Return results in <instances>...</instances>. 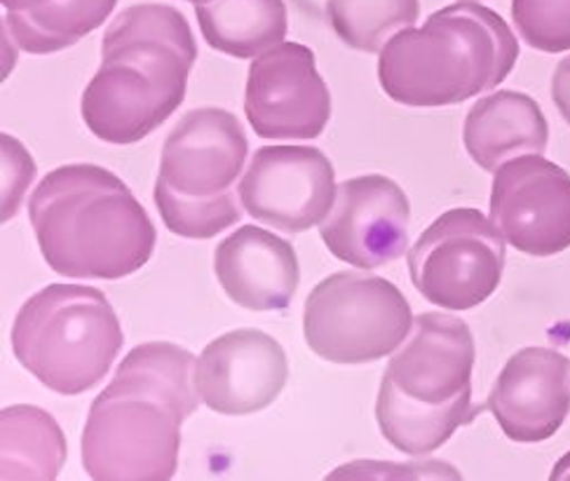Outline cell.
<instances>
[{"label":"cell","instance_id":"1","mask_svg":"<svg viewBox=\"0 0 570 481\" xmlns=\"http://www.w3.org/2000/svg\"><path fill=\"white\" fill-rule=\"evenodd\" d=\"M195 357L167 341L141 343L92 402L82 465L97 481H167L177 474L181 425L200 404Z\"/></svg>","mask_w":570,"mask_h":481},{"label":"cell","instance_id":"2","mask_svg":"<svg viewBox=\"0 0 570 481\" xmlns=\"http://www.w3.org/2000/svg\"><path fill=\"white\" fill-rule=\"evenodd\" d=\"M197 46L186 17L171 6L122 10L101 40V67L85 87L80 114L108 144H137L186 99Z\"/></svg>","mask_w":570,"mask_h":481},{"label":"cell","instance_id":"3","mask_svg":"<svg viewBox=\"0 0 570 481\" xmlns=\"http://www.w3.org/2000/svg\"><path fill=\"white\" fill-rule=\"evenodd\" d=\"M29 218L46 264L73 279H122L156 249V226L129 186L99 165H61L38 184Z\"/></svg>","mask_w":570,"mask_h":481},{"label":"cell","instance_id":"4","mask_svg":"<svg viewBox=\"0 0 570 481\" xmlns=\"http://www.w3.org/2000/svg\"><path fill=\"white\" fill-rule=\"evenodd\" d=\"M519 59L508 21L474 0H460L404 29L379 57V82L397 104L436 108L495 90Z\"/></svg>","mask_w":570,"mask_h":481},{"label":"cell","instance_id":"5","mask_svg":"<svg viewBox=\"0 0 570 481\" xmlns=\"http://www.w3.org/2000/svg\"><path fill=\"white\" fill-rule=\"evenodd\" d=\"M474 357L463 320L446 313L413 320V336L390 360L376 400L379 428L394 449L428 455L487 409L472 406Z\"/></svg>","mask_w":570,"mask_h":481},{"label":"cell","instance_id":"6","mask_svg":"<svg viewBox=\"0 0 570 481\" xmlns=\"http://www.w3.org/2000/svg\"><path fill=\"white\" fill-rule=\"evenodd\" d=\"M249 141L226 108H195L169 132L153 200L169 233L209 239L243 218L235 181L245 169Z\"/></svg>","mask_w":570,"mask_h":481},{"label":"cell","instance_id":"7","mask_svg":"<svg viewBox=\"0 0 570 481\" xmlns=\"http://www.w3.org/2000/svg\"><path fill=\"white\" fill-rule=\"evenodd\" d=\"M10 338L19 364L63 397L101 383L125 343L114 305L85 284H50L33 294Z\"/></svg>","mask_w":570,"mask_h":481},{"label":"cell","instance_id":"8","mask_svg":"<svg viewBox=\"0 0 570 481\" xmlns=\"http://www.w3.org/2000/svg\"><path fill=\"white\" fill-rule=\"evenodd\" d=\"M411 326L404 294L385 277L355 271L324 277L303 308L305 343L334 364L379 362L406 341Z\"/></svg>","mask_w":570,"mask_h":481},{"label":"cell","instance_id":"9","mask_svg":"<svg viewBox=\"0 0 570 481\" xmlns=\"http://www.w3.org/2000/svg\"><path fill=\"white\" fill-rule=\"evenodd\" d=\"M505 237L479 209L444 212L415 239L409 273L419 294L446 311H470L493 296L505 271Z\"/></svg>","mask_w":570,"mask_h":481},{"label":"cell","instance_id":"10","mask_svg":"<svg viewBox=\"0 0 570 481\" xmlns=\"http://www.w3.org/2000/svg\"><path fill=\"white\" fill-rule=\"evenodd\" d=\"M239 203L258 224L282 233L322 226L336 200V171L320 148L263 146L239 181Z\"/></svg>","mask_w":570,"mask_h":481},{"label":"cell","instance_id":"11","mask_svg":"<svg viewBox=\"0 0 570 481\" xmlns=\"http://www.w3.org/2000/svg\"><path fill=\"white\" fill-rule=\"evenodd\" d=\"M245 114L261 139H317L332 118V95L315 52L301 42H279L256 57L247 76Z\"/></svg>","mask_w":570,"mask_h":481},{"label":"cell","instance_id":"12","mask_svg":"<svg viewBox=\"0 0 570 481\" xmlns=\"http://www.w3.org/2000/svg\"><path fill=\"white\" fill-rule=\"evenodd\" d=\"M491 222L529 256H554L570 247V174L542 156L502 165L491 188Z\"/></svg>","mask_w":570,"mask_h":481},{"label":"cell","instance_id":"13","mask_svg":"<svg viewBox=\"0 0 570 481\" xmlns=\"http://www.w3.org/2000/svg\"><path fill=\"white\" fill-rule=\"evenodd\" d=\"M409 224L411 205L402 186L383 174H368L338 184L320 235L343 264L374 271L404 256Z\"/></svg>","mask_w":570,"mask_h":481},{"label":"cell","instance_id":"14","mask_svg":"<svg viewBox=\"0 0 570 481\" xmlns=\"http://www.w3.org/2000/svg\"><path fill=\"white\" fill-rule=\"evenodd\" d=\"M289 379L284 347L261 330H235L214 338L195 360L193 381L200 400L222 415L268 409Z\"/></svg>","mask_w":570,"mask_h":481},{"label":"cell","instance_id":"15","mask_svg":"<svg viewBox=\"0 0 570 481\" xmlns=\"http://www.w3.org/2000/svg\"><path fill=\"white\" fill-rule=\"evenodd\" d=\"M487 409L512 442L554 436L570 413V360L552 347H523L510 357Z\"/></svg>","mask_w":570,"mask_h":481},{"label":"cell","instance_id":"16","mask_svg":"<svg viewBox=\"0 0 570 481\" xmlns=\"http://www.w3.org/2000/svg\"><path fill=\"white\" fill-rule=\"evenodd\" d=\"M214 273L233 303L256 313L289 308L301 282L294 245L258 226L237 228L218 243Z\"/></svg>","mask_w":570,"mask_h":481},{"label":"cell","instance_id":"17","mask_svg":"<svg viewBox=\"0 0 570 481\" xmlns=\"http://www.w3.org/2000/svg\"><path fill=\"white\" fill-rule=\"evenodd\" d=\"M463 141L470 158L487 171L521 156H542L550 141L542 108L514 90L481 97L465 118Z\"/></svg>","mask_w":570,"mask_h":481},{"label":"cell","instance_id":"18","mask_svg":"<svg viewBox=\"0 0 570 481\" xmlns=\"http://www.w3.org/2000/svg\"><path fill=\"white\" fill-rule=\"evenodd\" d=\"M207 46L235 59L266 55L287 36L284 0H212L195 6Z\"/></svg>","mask_w":570,"mask_h":481},{"label":"cell","instance_id":"19","mask_svg":"<svg viewBox=\"0 0 570 481\" xmlns=\"http://www.w3.org/2000/svg\"><path fill=\"white\" fill-rule=\"evenodd\" d=\"M66 463V440L48 411L14 404L0 413V477L52 481Z\"/></svg>","mask_w":570,"mask_h":481},{"label":"cell","instance_id":"20","mask_svg":"<svg viewBox=\"0 0 570 481\" xmlns=\"http://www.w3.org/2000/svg\"><path fill=\"white\" fill-rule=\"evenodd\" d=\"M118 0H50L27 14H6V29L31 55H52L99 29Z\"/></svg>","mask_w":570,"mask_h":481},{"label":"cell","instance_id":"21","mask_svg":"<svg viewBox=\"0 0 570 481\" xmlns=\"http://www.w3.org/2000/svg\"><path fill=\"white\" fill-rule=\"evenodd\" d=\"M421 17L419 0H326V21L347 48L376 55Z\"/></svg>","mask_w":570,"mask_h":481},{"label":"cell","instance_id":"22","mask_svg":"<svg viewBox=\"0 0 570 481\" xmlns=\"http://www.w3.org/2000/svg\"><path fill=\"white\" fill-rule=\"evenodd\" d=\"M519 36L540 52L570 50V0H512Z\"/></svg>","mask_w":570,"mask_h":481},{"label":"cell","instance_id":"23","mask_svg":"<svg viewBox=\"0 0 570 481\" xmlns=\"http://www.w3.org/2000/svg\"><path fill=\"white\" fill-rule=\"evenodd\" d=\"M552 99L559 108L561 118L570 125V57L561 59L552 76Z\"/></svg>","mask_w":570,"mask_h":481},{"label":"cell","instance_id":"24","mask_svg":"<svg viewBox=\"0 0 570 481\" xmlns=\"http://www.w3.org/2000/svg\"><path fill=\"white\" fill-rule=\"evenodd\" d=\"M48 3L50 0H3V8L8 14H27Z\"/></svg>","mask_w":570,"mask_h":481},{"label":"cell","instance_id":"25","mask_svg":"<svg viewBox=\"0 0 570 481\" xmlns=\"http://www.w3.org/2000/svg\"><path fill=\"white\" fill-rule=\"evenodd\" d=\"M552 479H570V453L563 455L561 461L557 463V468L552 472Z\"/></svg>","mask_w":570,"mask_h":481},{"label":"cell","instance_id":"26","mask_svg":"<svg viewBox=\"0 0 570 481\" xmlns=\"http://www.w3.org/2000/svg\"><path fill=\"white\" fill-rule=\"evenodd\" d=\"M188 3H195V6H203V3H212V0H188Z\"/></svg>","mask_w":570,"mask_h":481}]
</instances>
